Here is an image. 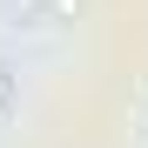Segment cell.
Instances as JSON below:
<instances>
[{
	"label": "cell",
	"mask_w": 148,
	"mask_h": 148,
	"mask_svg": "<svg viewBox=\"0 0 148 148\" xmlns=\"http://www.w3.org/2000/svg\"><path fill=\"white\" fill-rule=\"evenodd\" d=\"M7 101H14V81H7V74H0V108H7Z\"/></svg>",
	"instance_id": "cell-1"
}]
</instances>
